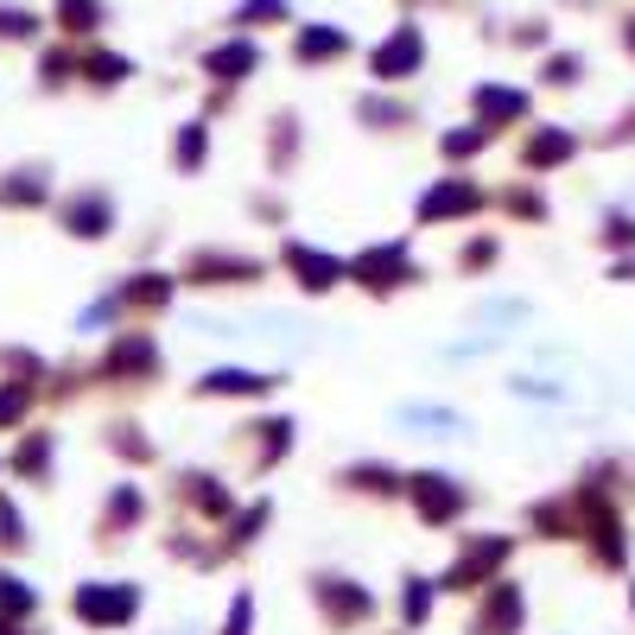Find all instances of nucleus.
Listing matches in <instances>:
<instances>
[{
  "instance_id": "1",
  "label": "nucleus",
  "mask_w": 635,
  "mask_h": 635,
  "mask_svg": "<svg viewBox=\"0 0 635 635\" xmlns=\"http://www.w3.org/2000/svg\"><path fill=\"white\" fill-rule=\"evenodd\" d=\"M413 64H420V39H413V32H394V45L375 51V76H401V71H413Z\"/></svg>"
},
{
  "instance_id": "2",
  "label": "nucleus",
  "mask_w": 635,
  "mask_h": 635,
  "mask_svg": "<svg viewBox=\"0 0 635 635\" xmlns=\"http://www.w3.org/2000/svg\"><path fill=\"white\" fill-rule=\"evenodd\" d=\"M248 64H254V51H248V45H229V51H216V57H210V71H216V76L248 71Z\"/></svg>"
},
{
  "instance_id": "3",
  "label": "nucleus",
  "mask_w": 635,
  "mask_h": 635,
  "mask_svg": "<svg viewBox=\"0 0 635 635\" xmlns=\"http://www.w3.org/2000/svg\"><path fill=\"white\" fill-rule=\"evenodd\" d=\"M528 152H533V159H565V152H572V140H565V134H540Z\"/></svg>"
},
{
  "instance_id": "4",
  "label": "nucleus",
  "mask_w": 635,
  "mask_h": 635,
  "mask_svg": "<svg viewBox=\"0 0 635 635\" xmlns=\"http://www.w3.org/2000/svg\"><path fill=\"white\" fill-rule=\"evenodd\" d=\"M477 108H489V115H521V96H508V89H489V96H477Z\"/></svg>"
},
{
  "instance_id": "5",
  "label": "nucleus",
  "mask_w": 635,
  "mask_h": 635,
  "mask_svg": "<svg viewBox=\"0 0 635 635\" xmlns=\"http://www.w3.org/2000/svg\"><path fill=\"white\" fill-rule=\"evenodd\" d=\"M325 51H343V32H305V57H325Z\"/></svg>"
},
{
  "instance_id": "6",
  "label": "nucleus",
  "mask_w": 635,
  "mask_h": 635,
  "mask_svg": "<svg viewBox=\"0 0 635 635\" xmlns=\"http://www.w3.org/2000/svg\"><path fill=\"white\" fill-rule=\"evenodd\" d=\"M470 203V191H438V198H426V216H445V210H464Z\"/></svg>"
},
{
  "instance_id": "7",
  "label": "nucleus",
  "mask_w": 635,
  "mask_h": 635,
  "mask_svg": "<svg viewBox=\"0 0 635 635\" xmlns=\"http://www.w3.org/2000/svg\"><path fill=\"white\" fill-rule=\"evenodd\" d=\"M64 20H96V7H89V0H64Z\"/></svg>"
},
{
  "instance_id": "8",
  "label": "nucleus",
  "mask_w": 635,
  "mask_h": 635,
  "mask_svg": "<svg viewBox=\"0 0 635 635\" xmlns=\"http://www.w3.org/2000/svg\"><path fill=\"white\" fill-rule=\"evenodd\" d=\"M629 45H635V32H629Z\"/></svg>"
}]
</instances>
